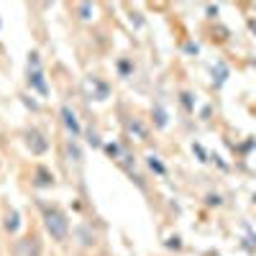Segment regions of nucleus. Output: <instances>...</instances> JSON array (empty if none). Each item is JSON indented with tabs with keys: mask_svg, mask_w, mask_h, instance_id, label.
<instances>
[{
	"mask_svg": "<svg viewBox=\"0 0 256 256\" xmlns=\"http://www.w3.org/2000/svg\"><path fill=\"white\" fill-rule=\"evenodd\" d=\"M41 220H44V230L52 236V241H56V244H64L70 238V230H72V226H70V216L64 212L59 205H46L44 208V216H41Z\"/></svg>",
	"mask_w": 256,
	"mask_h": 256,
	"instance_id": "f257e3e1",
	"label": "nucleus"
},
{
	"mask_svg": "<svg viewBox=\"0 0 256 256\" xmlns=\"http://www.w3.org/2000/svg\"><path fill=\"white\" fill-rule=\"evenodd\" d=\"M26 77H28V88L34 92H38L41 98H49V84H46V74H44V62H41L38 52L28 54L26 62Z\"/></svg>",
	"mask_w": 256,
	"mask_h": 256,
	"instance_id": "f03ea898",
	"label": "nucleus"
},
{
	"mask_svg": "<svg viewBox=\"0 0 256 256\" xmlns=\"http://www.w3.org/2000/svg\"><path fill=\"white\" fill-rule=\"evenodd\" d=\"M82 92L90 102H105L110 98V84L100 77H95V74H90V77L82 80Z\"/></svg>",
	"mask_w": 256,
	"mask_h": 256,
	"instance_id": "7ed1b4c3",
	"label": "nucleus"
},
{
	"mask_svg": "<svg viewBox=\"0 0 256 256\" xmlns=\"http://www.w3.org/2000/svg\"><path fill=\"white\" fill-rule=\"evenodd\" d=\"M59 118H62V126H64V131H67V136L77 141L82 136V123H80V118H77L72 105H62V108H59Z\"/></svg>",
	"mask_w": 256,
	"mask_h": 256,
	"instance_id": "20e7f679",
	"label": "nucleus"
},
{
	"mask_svg": "<svg viewBox=\"0 0 256 256\" xmlns=\"http://www.w3.org/2000/svg\"><path fill=\"white\" fill-rule=\"evenodd\" d=\"M26 146L31 148L34 156H44L49 152V141H46V136L41 134L38 128H31V131L26 134Z\"/></svg>",
	"mask_w": 256,
	"mask_h": 256,
	"instance_id": "39448f33",
	"label": "nucleus"
},
{
	"mask_svg": "<svg viewBox=\"0 0 256 256\" xmlns=\"http://www.w3.org/2000/svg\"><path fill=\"white\" fill-rule=\"evenodd\" d=\"M126 131L128 136H134L136 141H148V128L141 118H128L126 120Z\"/></svg>",
	"mask_w": 256,
	"mask_h": 256,
	"instance_id": "423d86ee",
	"label": "nucleus"
},
{
	"mask_svg": "<svg viewBox=\"0 0 256 256\" xmlns=\"http://www.w3.org/2000/svg\"><path fill=\"white\" fill-rule=\"evenodd\" d=\"M3 226H6V230L10 233V236H18V233H20V228H24V220H20V212H18L16 208H10V210L6 212Z\"/></svg>",
	"mask_w": 256,
	"mask_h": 256,
	"instance_id": "0eeeda50",
	"label": "nucleus"
},
{
	"mask_svg": "<svg viewBox=\"0 0 256 256\" xmlns=\"http://www.w3.org/2000/svg\"><path fill=\"white\" fill-rule=\"evenodd\" d=\"M74 238H77V244H80L82 248H90V246L95 244V230H92V226H80V228L74 230Z\"/></svg>",
	"mask_w": 256,
	"mask_h": 256,
	"instance_id": "6e6552de",
	"label": "nucleus"
},
{
	"mask_svg": "<svg viewBox=\"0 0 256 256\" xmlns=\"http://www.w3.org/2000/svg\"><path fill=\"white\" fill-rule=\"evenodd\" d=\"M34 184L38 187V190H46V187H54V174L49 172L46 166H36V172H34Z\"/></svg>",
	"mask_w": 256,
	"mask_h": 256,
	"instance_id": "1a4fd4ad",
	"label": "nucleus"
},
{
	"mask_svg": "<svg viewBox=\"0 0 256 256\" xmlns=\"http://www.w3.org/2000/svg\"><path fill=\"white\" fill-rule=\"evenodd\" d=\"M146 166L152 169L156 177H166V164H164L156 154H148V156H146Z\"/></svg>",
	"mask_w": 256,
	"mask_h": 256,
	"instance_id": "9d476101",
	"label": "nucleus"
},
{
	"mask_svg": "<svg viewBox=\"0 0 256 256\" xmlns=\"http://www.w3.org/2000/svg\"><path fill=\"white\" fill-rule=\"evenodd\" d=\"M64 148H67V159H70L72 164H82V148H80V144H77L74 138H70Z\"/></svg>",
	"mask_w": 256,
	"mask_h": 256,
	"instance_id": "9b49d317",
	"label": "nucleus"
},
{
	"mask_svg": "<svg viewBox=\"0 0 256 256\" xmlns=\"http://www.w3.org/2000/svg\"><path fill=\"white\" fill-rule=\"evenodd\" d=\"M102 152L105 154H108L113 162H120V156H123V152H126V148L118 144V141H105V146H102Z\"/></svg>",
	"mask_w": 256,
	"mask_h": 256,
	"instance_id": "f8f14e48",
	"label": "nucleus"
},
{
	"mask_svg": "<svg viewBox=\"0 0 256 256\" xmlns=\"http://www.w3.org/2000/svg\"><path fill=\"white\" fill-rule=\"evenodd\" d=\"M169 123V118H166V110L162 108V105H156V108H154V126L156 128H164Z\"/></svg>",
	"mask_w": 256,
	"mask_h": 256,
	"instance_id": "ddd939ff",
	"label": "nucleus"
},
{
	"mask_svg": "<svg viewBox=\"0 0 256 256\" xmlns=\"http://www.w3.org/2000/svg\"><path fill=\"white\" fill-rule=\"evenodd\" d=\"M88 144H90L92 148H102V146H105V141L100 138V134L95 131V128H88Z\"/></svg>",
	"mask_w": 256,
	"mask_h": 256,
	"instance_id": "4468645a",
	"label": "nucleus"
},
{
	"mask_svg": "<svg viewBox=\"0 0 256 256\" xmlns=\"http://www.w3.org/2000/svg\"><path fill=\"white\" fill-rule=\"evenodd\" d=\"M77 13H80V18H82V20H90V18H92V13H95V8H92L90 3H80V6H77Z\"/></svg>",
	"mask_w": 256,
	"mask_h": 256,
	"instance_id": "2eb2a0df",
	"label": "nucleus"
},
{
	"mask_svg": "<svg viewBox=\"0 0 256 256\" xmlns=\"http://www.w3.org/2000/svg\"><path fill=\"white\" fill-rule=\"evenodd\" d=\"M118 72H120V77H131V72H134V64L128 62V59H118Z\"/></svg>",
	"mask_w": 256,
	"mask_h": 256,
	"instance_id": "dca6fc26",
	"label": "nucleus"
},
{
	"mask_svg": "<svg viewBox=\"0 0 256 256\" xmlns=\"http://www.w3.org/2000/svg\"><path fill=\"white\" fill-rule=\"evenodd\" d=\"M166 248L180 251V248H182V238H180V236H169V238H166Z\"/></svg>",
	"mask_w": 256,
	"mask_h": 256,
	"instance_id": "f3484780",
	"label": "nucleus"
},
{
	"mask_svg": "<svg viewBox=\"0 0 256 256\" xmlns=\"http://www.w3.org/2000/svg\"><path fill=\"white\" fill-rule=\"evenodd\" d=\"M192 152L200 156V162H208V154H205V148H202L200 144H192Z\"/></svg>",
	"mask_w": 256,
	"mask_h": 256,
	"instance_id": "a211bd4d",
	"label": "nucleus"
},
{
	"mask_svg": "<svg viewBox=\"0 0 256 256\" xmlns=\"http://www.w3.org/2000/svg\"><path fill=\"white\" fill-rule=\"evenodd\" d=\"M208 205L220 208V205H223V198H220V195H212V192H210V195H208Z\"/></svg>",
	"mask_w": 256,
	"mask_h": 256,
	"instance_id": "6ab92c4d",
	"label": "nucleus"
},
{
	"mask_svg": "<svg viewBox=\"0 0 256 256\" xmlns=\"http://www.w3.org/2000/svg\"><path fill=\"white\" fill-rule=\"evenodd\" d=\"M182 102H184V105H187V108L192 110V95H190V92H184V95H182Z\"/></svg>",
	"mask_w": 256,
	"mask_h": 256,
	"instance_id": "aec40b11",
	"label": "nucleus"
}]
</instances>
